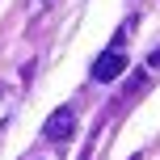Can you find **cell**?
Segmentation results:
<instances>
[{
	"label": "cell",
	"instance_id": "obj_2",
	"mask_svg": "<svg viewBox=\"0 0 160 160\" xmlns=\"http://www.w3.org/2000/svg\"><path fill=\"white\" fill-rule=\"evenodd\" d=\"M122 72H127V51H118V47L101 51L97 63H93V80H97V84H110V80H118Z\"/></svg>",
	"mask_w": 160,
	"mask_h": 160
},
{
	"label": "cell",
	"instance_id": "obj_4",
	"mask_svg": "<svg viewBox=\"0 0 160 160\" xmlns=\"http://www.w3.org/2000/svg\"><path fill=\"white\" fill-rule=\"evenodd\" d=\"M51 4H55V0H25V17H42Z\"/></svg>",
	"mask_w": 160,
	"mask_h": 160
},
{
	"label": "cell",
	"instance_id": "obj_1",
	"mask_svg": "<svg viewBox=\"0 0 160 160\" xmlns=\"http://www.w3.org/2000/svg\"><path fill=\"white\" fill-rule=\"evenodd\" d=\"M42 135H47L51 143H68V139L76 135V110H72V105H59V110H55V114L47 118Z\"/></svg>",
	"mask_w": 160,
	"mask_h": 160
},
{
	"label": "cell",
	"instance_id": "obj_5",
	"mask_svg": "<svg viewBox=\"0 0 160 160\" xmlns=\"http://www.w3.org/2000/svg\"><path fill=\"white\" fill-rule=\"evenodd\" d=\"M148 68H152V72H160V51H152V59H148Z\"/></svg>",
	"mask_w": 160,
	"mask_h": 160
},
{
	"label": "cell",
	"instance_id": "obj_3",
	"mask_svg": "<svg viewBox=\"0 0 160 160\" xmlns=\"http://www.w3.org/2000/svg\"><path fill=\"white\" fill-rule=\"evenodd\" d=\"M13 110H17V88L13 84H0V131H4L8 118H13Z\"/></svg>",
	"mask_w": 160,
	"mask_h": 160
}]
</instances>
